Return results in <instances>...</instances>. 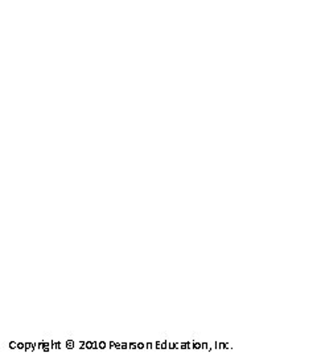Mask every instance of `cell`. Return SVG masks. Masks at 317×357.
<instances>
[{"instance_id":"obj_4","label":"cell","mask_w":317,"mask_h":357,"mask_svg":"<svg viewBox=\"0 0 317 357\" xmlns=\"http://www.w3.org/2000/svg\"><path fill=\"white\" fill-rule=\"evenodd\" d=\"M100 347H101V348H105V343H100Z\"/></svg>"},{"instance_id":"obj_1","label":"cell","mask_w":317,"mask_h":357,"mask_svg":"<svg viewBox=\"0 0 317 357\" xmlns=\"http://www.w3.org/2000/svg\"><path fill=\"white\" fill-rule=\"evenodd\" d=\"M26 351H31V349H33V344H26Z\"/></svg>"},{"instance_id":"obj_3","label":"cell","mask_w":317,"mask_h":357,"mask_svg":"<svg viewBox=\"0 0 317 357\" xmlns=\"http://www.w3.org/2000/svg\"><path fill=\"white\" fill-rule=\"evenodd\" d=\"M68 347H69V348H70V347H73V342H72V340H69V342H68Z\"/></svg>"},{"instance_id":"obj_2","label":"cell","mask_w":317,"mask_h":357,"mask_svg":"<svg viewBox=\"0 0 317 357\" xmlns=\"http://www.w3.org/2000/svg\"><path fill=\"white\" fill-rule=\"evenodd\" d=\"M10 347H11V348H16V347H19V345L16 344V343H15V342H13V343H11V344H10Z\"/></svg>"}]
</instances>
